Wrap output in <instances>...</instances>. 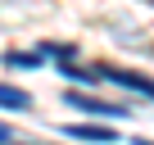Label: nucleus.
Segmentation results:
<instances>
[{"label": "nucleus", "mask_w": 154, "mask_h": 145, "mask_svg": "<svg viewBox=\"0 0 154 145\" xmlns=\"http://www.w3.org/2000/svg\"><path fill=\"white\" fill-rule=\"evenodd\" d=\"M0 145H9V127L5 122H0Z\"/></svg>", "instance_id": "423d86ee"}, {"label": "nucleus", "mask_w": 154, "mask_h": 145, "mask_svg": "<svg viewBox=\"0 0 154 145\" xmlns=\"http://www.w3.org/2000/svg\"><path fill=\"white\" fill-rule=\"evenodd\" d=\"M131 145H154V140H131Z\"/></svg>", "instance_id": "0eeeda50"}, {"label": "nucleus", "mask_w": 154, "mask_h": 145, "mask_svg": "<svg viewBox=\"0 0 154 145\" xmlns=\"http://www.w3.org/2000/svg\"><path fill=\"white\" fill-rule=\"evenodd\" d=\"M100 77L113 82V86H127L145 100H154V77H145V72H131V68H100Z\"/></svg>", "instance_id": "f03ea898"}, {"label": "nucleus", "mask_w": 154, "mask_h": 145, "mask_svg": "<svg viewBox=\"0 0 154 145\" xmlns=\"http://www.w3.org/2000/svg\"><path fill=\"white\" fill-rule=\"evenodd\" d=\"M63 100H68L72 109H82V113H100V118H122V122L131 118V109H127V104H109V100H95V95H82V91H68Z\"/></svg>", "instance_id": "f257e3e1"}, {"label": "nucleus", "mask_w": 154, "mask_h": 145, "mask_svg": "<svg viewBox=\"0 0 154 145\" xmlns=\"http://www.w3.org/2000/svg\"><path fill=\"white\" fill-rule=\"evenodd\" d=\"M27 104H32L27 91H18V86H9V82H0V109H27Z\"/></svg>", "instance_id": "20e7f679"}, {"label": "nucleus", "mask_w": 154, "mask_h": 145, "mask_svg": "<svg viewBox=\"0 0 154 145\" xmlns=\"http://www.w3.org/2000/svg\"><path fill=\"white\" fill-rule=\"evenodd\" d=\"M41 59H45V54H41V50H36V54H14V50H9V54H5V63H9V68H36V63H41Z\"/></svg>", "instance_id": "39448f33"}, {"label": "nucleus", "mask_w": 154, "mask_h": 145, "mask_svg": "<svg viewBox=\"0 0 154 145\" xmlns=\"http://www.w3.org/2000/svg\"><path fill=\"white\" fill-rule=\"evenodd\" d=\"M63 136H72V140H113V131L109 127H95V122H68Z\"/></svg>", "instance_id": "7ed1b4c3"}]
</instances>
